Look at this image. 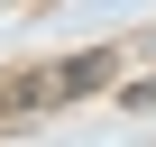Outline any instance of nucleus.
I'll return each mask as SVG.
<instances>
[{"instance_id": "f257e3e1", "label": "nucleus", "mask_w": 156, "mask_h": 147, "mask_svg": "<svg viewBox=\"0 0 156 147\" xmlns=\"http://www.w3.org/2000/svg\"><path fill=\"white\" fill-rule=\"evenodd\" d=\"M101 83H110V55L46 64V74H28V83H9V92H0V120H19V110H37V101H83V92H101Z\"/></svg>"}, {"instance_id": "f03ea898", "label": "nucleus", "mask_w": 156, "mask_h": 147, "mask_svg": "<svg viewBox=\"0 0 156 147\" xmlns=\"http://www.w3.org/2000/svg\"><path fill=\"white\" fill-rule=\"evenodd\" d=\"M119 110H156V83H129V92H119Z\"/></svg>"}]
</instances>
